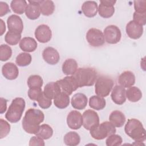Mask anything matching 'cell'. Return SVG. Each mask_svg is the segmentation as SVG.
I'll use <instances>...</instances> for the list:
<instances>
[{
	"instance_id": "39",
	"label": "cell",
	"mask_w": 146,
	"mask_h": 146,
	"mask_svg": "<svg viewBox=\"0 0 146 146\" xmlns=\"http://www.w3.org/2000/svg\"><path fill=\"white\" fill-rule=\"evenodd\" d=\"M37 102L39 106L43 109H47L52 104L51 99L46 97L43 94V91L38 98Z\"/></svg>"
},
{
	"instance_id": "8",
	"label": "cell",
	"mask_w": 146,
	"mask_h": 146,
	"mask_svg": "<svg viewBox=\"0 0 146 146\" xmlns=\"http://www.w3.org/2000/svg\"><path fill=\"white\" fill-rule=\"evenodd\" d=\"M104 36L107 43L116 44L121 39V33L120 29L115 25H109L104 29Z\"/></svg>"
},
{
	"instance_id": "24",
	"label": "cell",
	"mask_w": 146,
	"mask_h": 146,
	"mask_svg": "<svg viewBox=\"0 0 146 146\" xmlns=\"http://www.w3.org/2000/svg\"><path fill=\"white\" fill-rule=\"evenodd\" d=\"M61 91V89L56 82H51L45 86L43 94L46 97L52 100Z\"/></svg>"
},
{
	"instance_id": "28",
	"label": "cell",
	"mask_w": 146,
	"mask_h": 146,
	"mask_svg": "<svg viewBox=\"0 0 146 146\" xmlns=\"http://www.w3.org/2000/svg\"><path fill=\"white\" fill-rule=\"evenodd\" d=\"M125 95L131 102H137L142 98V92L137 87H130L125 90Z\"/></svg>"
},
{
	"instance_id": "47",
	"label": "cell",
	"mask_w": 146,
	"mask_h": 146,
	"mask_svg": "<svg viewBox=\"0 0 146 146\" xmlns=\"http://www.w3.org/2000/svg\"><path fill=\"white\" fill-rule=\"evenodd\" d=\"M6 30V26L2 19H1V35H2Z\"/></svg>"
},
{
	"instance_id": "22",
	"label": "cell",
	"mask_w": 146,
	"mask_h": 146,
	"mask_svg": "<svg viewBox=\"0 0 146 146\" xmlns=\"http://www.w3.org/2000/svg\"><path fill=\"white\" fill-rule=\"evenodd\" d=\"M82 10L86 17L88 18L94 17L97 14L98 4L94 1H85L82 6Z\"/></svg>"
},
{
	"instance_id": "11",
	"label": "cell",
	"mask_w": 146,
	"mask_h": 146,
	"mask_svg": "<svg viewBox=\"0 0 146 146\" xmlns=\"http://www.w3.org/2000/svg\"><path fill=\"white\" fill-rule=\"evenodd\" d=\"M116 1L112 0H101L98 7L99 15L104 18L111 17L115 13L114 5Z\"/></svg>"
},
{
	"instance_id": "30",
	"label": "cell",
	"mask_w": 146,
	"mask_h": 146,
	"mask_svg": "<svg viewBox=\"0 0 146 146\" xmlns=\"http://www.w3.org/2000/svg\"><path fill=\"white\" fill-rule=\"evenodd\" d=\"M64 143L68 146L78 145L80 141V137L79 134L74 131L67 132L63 138Z\"/></svg>"
},
{
	"instance_id": "38",
	"label": "cell",
	"mask_w": 146,
	"mask_h": 146,
	"mask_svg": "<svg viewBox=\"0 0 146 146\" xmlns=\"http://www.w3.org/2000/svg\"><path fill=\"white\" fill-rule=\"evenodd\" d=\"M123 139L119 135L112 134L108 136L106 140V144L107 146H118L122 144Z\"/></svg>"
},
{
	"instance_id": "23",
	"label": "cell",
	"mask_w": 146,
	"mask_h": 146,
	"mask_svg": "<svg viewBox=\"0 0 146 146\" xmlns=\"http://www.w3.org/2000/svg\"><path fill=\"white\" fill-rule=\"evenodd\" d=\"M20 48L25 52H33L37 48L36 41L31 37H24L19 42Z\"/></svg>"
},
{
	"instance_id": "1",
	"label": "cell",
	"mask_w": 146,
	"mask_h": 146,
	"mask_svg": "<svg viewBox=\"0 0 146 146\" xmlns=\"http://www.w3.org/2000/svg\"><path fill=\"white\" fill-rule=\"evenodd\" d=\"M44 119L43 112L35 108H29L25 112L22 120V128L28 133L36 134L39 129L40 124Z\"/></svg>"
},
{
	"instance_id": "18",
	"label": "cell",
	"mask_w": 146,
	"mask_h": 146,
	"mask_svg": "<svg viewBox=\"0 0 146 146\" xmlns=\"http://www.w3.org/2000/svg\"><path fill=\"white\" fill-rule=\"evenodd\" d=\"M3 76L8 80H14L19 75V70L17 66L12 62H7L2 67Z\"/></svg>"
},
{
	"instance_id": "7",
	"label": "cell",
	"mask_w": 146,
	"mask_h": 146,
	"mask_svg": "<svg viewBox=\"0 0 146 146\" xmlns=\"http://www.w3.org/2000/svg\"><path fill=\"white\" fill-rule=\"evenodd\" d=\"M86 39L89 44L94 47L103 46L105 42L103 32L95 28H91L88 30L86 34Z\"/></svg>"
},
{
	"instance_id": "17",
	"label": "cell",
	"mask_w": 146,
	"mask_h": 146,
	"mask_svg": "<svg viewBox=\"0 0 146 146\" xmlns=\"http://www.w3.org/2000/svg\"><path fill=\"white\" fill-rule=\"evenodd\" d=\"M42 57L46 63L51 65L57 64L60 59L58 51L52 47H47L44 49L42 52Z\"/></svg>"
},
{
	"instance_id": "29",
	"label": "cell",
	"mask_w": 146,
	"mask_h": 146,
	"mask_svg": "<svg viewBox=\"0 0 146 146\" xmlns=\"http://www.w3.org/2000/svg\"><path fill=\"white\" fill-rule=\"evenodd\" d=\"M106 105L105 99L98 95H93L89 99V106L91 108L99 111L103 110Z\"/></svg>"
},
{
	"instance_id": "46",
	"label": "cell",
	"mask_w": 146,
	"mask_h": 146,
	"mask_svg": "<svg viewBox=\"0 0 146 146\" xmlns=\"http://www.w3.org/2000/svg\"><path fill=\"white\" fill-rule=\"evenodd\" d=\"M0 102H1L0 113L2 114L6 111V109H7V100L3 98H1Z\"/></svg>"
},
{
	"instance_id": "5",
	"label": "cell",
	"mask_w": 146,
	"mask_h": 146,
	"mask_svg": "<svg viewBox=\"0 0 146 146\" xmlns=\"http://www.w3.org/2000/svg\"><path fill=\"white\" fill-rule=\"evenodd\" d=\"M90 131L91 136L94 139L99 140L115 133L116 130L110 121H104L92 128Z\"/></svg>"
},
{
	"instance_id": "37",
	"label": "cell",
	"mask_w": 146,
	"mask_h": 146,
	"mask_svg": "<svg viewBox=\"0 0 146 146\" xmlns=\"http://www.w3.org/2000/svg\"><path fill=\"white\" fill-rule=\"evenodd\" d=\"M12 55V49L7 44H3L0 46V60L5 62L9 59Z\"/></svg>"
},
{
	"instance_id": "27",
	"label": "cell",
	"mask_w": 146,
	"mask_h": 146,
	"mask_svg": "<svg viewBox=\"0 0 146 146\" xmlns=\"http://www.w3.org/2000/svg\"><path fill=\"white\" fill-rule=\"evenodd\" d=\"M54 103L57 108L64 109L70 104V96L66 93L61 91L54 99Z\"/></svg>"
},
{
	"instance_id": "3",
	"label": "cell",
	"mask_w": 146,
	"mask_h": 146,
	"mask_svg": "<svg viewBox=\"0 0 146 146\" xmlns=\"http://www.w3.org/2000/svg\"><path fill=\"white\" fill-rule=\"evenodd\" d=\"M79 87L91 86L94 84L97 78L96 71L91 67L79 68L72 75Z\"/></svg>"
},
{
	"instance_id": "16",
	"label": "cell",
	"mask_w": 146,
	"mask_h": 146,
	"mask_svg": "<svg viewBox=\"0 0 146 146\" xmlns=\"http://www.w3.org/2000/svg\"><path fill=\"white\" fill-rule=\"evenodd\" d=\"M125 30L128 36L133 39H139L143 34V26L133 21H131L127 24Z\"/></svg>"
},
{
	"instance_id": "2",
	"label": "cell",
	"mask_w": 146,
	"mask_h": 146,
	"mask_svg": "<svg viewBox=\"0 0 146 146\" xmlns=\"http://www.w3.org/2000/svg\"><path fill=\"white\" fill-rule=\"evenodd\" d=\"M125 133L136 143H142L146 139L145 129L141 122L136 119H128L124 127Z\"/></svg>"
},
{
	"instance_id": "15",
	"label": "cell",
	"mask_w": 146,
	"mask_h": 146,
	"mask_svg": "<svg viewBox=\"0 0 146 146\" xmlns=\"http://www.w3.org/2000/svg\"><path fill=\"white\" fill-rule=\"evenodd\" d=\"M7 25L9 31L21 34L23 30V23L22 19L17 15L13 14L7 19Z\"/></svg>"
},
{
	"instance_id": "32",
	"label": "cell",
	"mask_w": 146,
	"mask_h": 146,
	"mask_svg": "<svg viewBox=\"0 0 146 146\" xmlns=\"http://www.w3.org/2000/svg\"><path fill=\"white\" fill-rule=\"evenodd\" d=\"M27 6V2L25 0H13L10 3V7L13 12L18 14H23Z\"/></svg>"
},
{
	"instance_id": "40",
	"label": "cell",
	"mask_w": 146,
	"mask_h": 146,
	"mask_svg": "<svg viewBox=\"0 0 146 146\" xmlns=\"http://www.w3.org/2000/svg\"><path fill=\"white\" fill-rule=\"evenodd\" d=\"M0 125V139H3L9 133L10 131V125L6 120L1 119Z\"/></svg>"
},
{
	"instance_id": "36",
	"label": "cell",
	"mask_w": 146,
	"mask_h": 146,
	"mask_svg": "<svg viewBox=\"0 0 146 146\" xmlns=\"http://www.w3.org/2000/svg\"><path fill=\"white\" fill-rule=\"evenodd\" d=\"M27 83L29 88H41L43 80L40 76L32 75L29 77Z\"/></svg>"
},
{
	"instance_id": "31",
	"label": "cell",
	"mask_w": 146,
	"mask_h": 146,
	"mask_svg": "<svg viewBox=\"0 0 146 146\" xmlns=\"http://www.w3.org/2000/svg\"><path fill=\"white\" fill-rule=\"evenodd\" d=\"M40 7L41 14L45 16L51 15L55 10V5L52 1L41 0Z\"/></svg>"
},
{
	"instance_id": "35",
	"label": "cell",
	"mask_w": 146,
	"mask_h": 146,
	"mask_svg": "<svg viewBox=\"0 0 146 146\" xmlns=\"http://www.w3.org/2000/svg\"><path fill=\"white\" fill-rule=\"evenodd\" d=\"M21 34L8 31L6 33L5 36V42L10 44V45H16L18 43L19 41H21Z\"/></svg>"
},
{
	"instance_id": "21",
	"label": "cell",
	"mask_w": 146,
	"mask_h": 146,
	"mask_svg": "<svg viewBox=\"0 0 146 146\" xmlns=\"http://www.w3.org/2000/svg\"><path fill=\"white\" fill-rule=\"evenodd\" d=\"M87 102L88 99L86 95L79 92L72 96L71 103L72 107L75 109L82 110L86 108L87 104Z\"/></svg>"
},
{
	"instance_id": "20",
	"label": "cell",
	"mask_w": 146,
	"mask_h": 146,
	"mask_svg": "<svg viewBox=\"0 0 146 146\" xmlns=\"http://www.w3.org/2000/svg\"><path fill=\"white\" fill-rule=\"evenodd\" d=\"M118 83L124 88H129L134 85L135 76L132 71H125L118 78Z\"/></svg>"
},
{
	"instance_id": "33",
	"label": "cell",
	"mask_w": 146,
	"mask_h": 146,
	"mask_svg": "<svg viewBox=\"0 0 146 146\" xmlns=\"http://www.w3.org/2000/svg\"><path fill=\"white\" fill-rule=\"evenodd\" d=\"M35 135L43 139L47 140L52 137L53 135V129L49 125L43 124L40 125L39 131Z\"/></svg>"
},
{
	"instance_id": "19",
	"label": "cell",
	"mask_w": 146,
	"mask_h": 146,
	"mask_svg": "<svg viewBox=\"0 0 146 146\" xmlns=\"http://www.w3.org/2000/svg\"><path fill=\"white\" fill-rule=\"evenodd\" d=\"M111 97L115 104L122 105L126 100L125 88L120 85H116L112 89Z\"/></svg>"
},
{
	"instance_id": "41",
	"label": "cell",
	"mask_w": 146,
	"mask_h": 146,
	"mask_svg": "<svg viewBox=\"0 0 146 146\" xmlns=\"http://www.w3.org/2000/svg\"><path fill=\"white\" fill-rule=\"evenodd\" d=\"M42 92V88H29L28 90V96L31 100L37 101Z\"/></svg>"
},
{
	"instance_id": "43",
	"label": "cell",
	"mask_w": 146,
	"mask_h": 146,
	"mask_svg": "<svg viewBox=\"0 0 146 146\" xmlns=\"http://www.w3.org/2000/svg\"><path fill=\"white\" fill-rule=\"evenodd\" d=\"M133 21L136 22L137 23L144 26L146 23V13H140L135 12L133 15Z\"/></svg>"
},
{
	"instance_id": "12",
	"label": "cell",
	"mask_w": 146,
	"mask_h": 146,
	"mask_svg": "<svg viewBox=\"0 0 146 146\" xmlns=\"http://www.w3.org/2000/svg\"><path fill=\"white\" fill-rule=\"evenodd\" d=\"M35 36L38 41L45 43L49 42L52 37V31L48 26L40 25L35 30Z\"/></svg>"
},
{
	"instance_id": "25",
	"label": "cell",
	"mask_w": 146,
	"mask_h": 146,
	"mask_svg": "<svg viewBox=\"0 0 146 146\" xmlns=\"http://www.w3.org/2000/svg\"><path fill=\"white\" fill-rule=\"evenodd\" d=\"M109 120L115 127H121L124 124L126 119L122 112L115 110L110 115Z\"/></svg>"
},
{
	"instance_id": "10",
	"label": "cell",
	"mask_w": 146,
	"mask_h": 146,
	"mask_svg": "<svg viewBox=\"0 0 146 146\" xmlns=\"http://www.w3.org/2000/svg\"><path fill=\"white\" fill-rule=\"evenodd\" d=\"M83 125L84 128L90 131L92 128L99 124V117L98 114L91 110H87L82 115Z\"/></svg>"
},
{
	"instance_id": "44",
	"label": "cell",
	"mask_w": 146,
	"mask_h": 146,
	"mask_svg": "<svg viewBox=\"0 0 146 146\" xmlns=\"http://www.w3.org/2000/svg\"><path fill=\"white\" fill-rule=\"evenodd\" d=\"M45 145L44 140L42 138L38 136H33L29 141V145L33 146V145H41L44 146Z\"/></svg>"
},
{
	"instance_id": "9",
	"label": "cell",
	"mask_w": 146,
	"mask_h": 146,
	"mask_svg": "<svg viewBox=\"0 0 146 146\" xmlns=\"http://www.w3.org/2000/svg\"><path fill=\"white\" fill-rule=\"evenodd\" d=\"M56 82L58 83L61 91L68 95H71L74 91L79 88L76 81L72 75L67 76L62 79L57 80Z\"/></svg>"
},
{
	"instance_id": "42",
	"label": "cell",
	"mask_w": 146,
	"mask_h": 146,
	"mask_svg": "<svg viewBox=\"0 0 146 146\" xmlns=\"http://www.w3.org/2000/svg\"><path fill=\"white\" fill-rule=\"evenodd\" d=\"M133 4L136 12L140 13H146V1H134Z\"/></svg>"
},
{
	"instance_id": "34",
	"label": "cell",
	"mask_w": 146,
	"mask_h": 146,
	"mask_svg": "<svg viewBox=\"0 0 146 146\" xmlns=\"http://www.w3.org/2000/svg\"><path fill=\"white\" fill-rule=\"evenodd\" d=\"M32 60L31 55L27 52L19 54L15 59L16 64L20 67H25L29 65Z\"/></svg>"
},
{
	"instance_id": "6",
	"label": "cell",
	"mask_w": 146,
	"mask_h": 146,
	"mask_svg": "<svg viewBox=\"0 0 146 146\" xmlns=\"http://www.w3.org/2000/svg\"><path fill=\"white\" fill-rule=\"evenodd\" d=\"M113 86V81L109 76L101 75L99 76L95 85V94L101 97L107 96L111 91Z\"/></svg>"
},
{
	"instance_id": "45",
	"label": "cell",
	"mask_w": 146,
	"mask_h": 146,
	"mask_svg": "<svg viewBox=\"0 0 146 146\" xmlns=\"http://www.w3.org/2000/svg\"><path fill=\"white\" fill-rule=\"evenodd\" d=\"M10 12V10L9 9L8 4L6 2L1 1L0 2V16L3 17Z\"/></svg>"
},
{
	"instance_id": "14",
	"label": "cell",
	"mask_w": 146,
	"mask_h": 146,
	"mask_svg": "<svg viewBox=\"0 0 146 146\" xmlns=\"http://www.w3.org/2000/svg\"><path fill=\"white\" fill-rule=\"evenodd\" d=\"M29 4L25 10L26 16L31 20L38 19L40 14V1H29Z\"/></svg>"
},
{
	"instance_id": "13",
	"label": "cell",
	"mask_w": 146,
	"mask_h": 146,
	"mask_svg": "<svg viewBox=\"0 0 146 146\" xmlns=\"http://www.w3.org/2000/svg\"><path fill=\"white\" fill-rule=\"evenodd\" d=\"M67 124L72 129H78L83 125V117L80 112L76 110L70 111L67 116Z\"/></svg>"
},
{
	"instance_id": "26",
	"label": "cell",
	"mask_w": 146,
	"mask_h": 146,
	"mask_svg": "<svg viewBox=\"0 0 146 146\" xmlns=\"http://www.w3.org/2000/svg\"><path fill=\"white\" fill-rule=\"evenodd\" d=\"M62 69L64 74L66 75H72L78 70V63L74 59H67L63 62Z\"/></svg>"
},
{
	"instance_id": "4",
	"label": "cell",
	"mask_w": 146,
	"mask_h": 146,
	"mask_svg": "<svg viewBox=\"0 0 146 146\" xmlns=\"http://www.w3.org/2000/svg\"><path fill=\"white\" fill-rule=\"evenodd\" d=\"M25 101L22 98H16L12 100L6 114V119L15 123L20 120L25 108Z\"/></svg>"
}]
</instances>
